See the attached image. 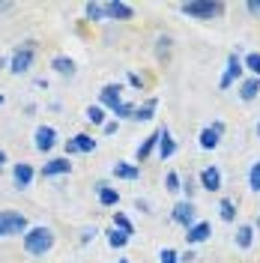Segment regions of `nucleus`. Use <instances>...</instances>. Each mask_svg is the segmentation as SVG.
<instances>
[{
  "label": "nucleus",
  "instance_id": "nucleus-1",
  "mask_svg": "<svg viewBox=\"0 0 260 263\" xmlns=\"http://www.w3.org/2000/svg\"><path fill=\"white\" fill-rule=\"evenodd\" d=\"M54 242H57V236H54V230L48 224H36V228H30L21 236V246H24V251L30 257H45L54 248Z\"/></svg>",
  "mask_w": 260,
  "mask_h": 263
},
{
  "label": "nucleus",
  "instance_id": "nucleus-2",
  "mask_svg": "<svg viewBox=\"0 0 260 263\" xmlns=\"http://www.w3.org/2000/svg\"><path fill=\"white\" fill-rule=\"evenodd\" d=\"M179 12L189 15V18H195V21H212V18L225 15L228 6H225L221 0H189V3L179 6Z\"/></svg>",
  "mask_w": 260,
  "mask_h": 263
},
{
  "label": "nucleus",
  "instance_id": "nucleus-3",
  "mask_svg": "<svg viewBox=\"0 0 260 263\" xmlns=\"http://www.w3.org/2000/svg\"><path fill=\"white\" fill-rule=\"evenodd\" d=\"M30 230V221L18 210H0V239L3 236H24Z\"/></svg>",
  "mask_w": 260,
  "mask_h": 263
},
{
  "label": "nucleus",
  "instance_id": "nucleus-4",
  "mask_svg": "<svg viewBox=\"0 0 260 263\" xmlns=\"http://www.w3.org/2000/svg\"><path fill=\"white\" fill-rule=\"evenodd\" d=\"M36 48H39L36 39H24V42L15 48L12 60H9V72H12V75H24V72L33 66V60H36Z\"/></svg>",
  "mask_w": 260,
  "mask_h": 263
},
{
  "label": "nucleus",
  "instance_id": "nucleus-5",
  "mask_svg": "<svg viewBox=\"0 0 260 263\" xmlns=\"http://www.w3.org/2000/svg\"><path fill=\"white\" fill-rule=\"evenodd\" d=\"M197 210H195V203L192 200H179L177 206L171 210V218H174V224H179V228H192V224H197Z\"/></svg>",
  "mask_w": 260,
  "mask_h": 263
},
{
  "label": "nucleus",
  "instance_id": "nucleus-6",
  "mask_svg": "<svg viewBox=\"0 0 260 263\" xmlns=\"http://www.w3.org/2000/svg\"><path fill=\"white\" fill-rule=\"evenodd\" d=\"M243 72H245L243 57H239V54H228V69H225V75H221L218 87H221V90H228L233 81H239V78H243Z\"/></svg>",
  "mask_w": 260,
  "mask_h": 263
},
{
  "label": "nucleus",
  "instance_id": "nucleus-7",
  "mask_svg": "<svg viewBox=\"0 0 260 263\" xmlns=\"http://www.w3.org/2000/svg\"><path fill=\"white\" fill-rule=\"evenodd\" d=\"M221 135H225V123H221V120H215L212 126H207V129L200 132L197 144H200V149H215L218 144H221Z\"/></svg>",
  "mask_w": 260,
  "mask_h": 263
},
{
  "label": "nucleus",
  "instance_id": "nucleus-8",
  "mask_svg": "<svg viewBox=\"0 0 260 263\" xmlns=\"http://www.w3.org/2000/svg\"><path fill=\"white\" fill-rule=\"evenodd\" d=\"M42 180H48V177H66V174H72V159H66V156H60V159H48V162L42 164Z\"/></svg>",
  "mask_w": 260,
  "mask_h": 263
},
{
  "label": "nucleus",
  "instance_id": "nucleus-9",
  "mask_svg": "<svg viewBox=\"0 0 260 263\" xmlns=\"http://www.w3.org/2000/svg\"><path fill=\"white\" fill-rule=\"evenodd\" d=\"M99 105L102 108H120L123 105V84H105L102 93H99Z\"/></svg>",
  "mask_w": 260,
  "mask_h": 263
},
{
  "label": "nucleus",
  "instance_id": "nucleus-10",
  "mask_svg": "<svg viewBox=\"0 0 260 263\" xmlns=\"http://www.w3.org/2000/svg\"><path fill=\"white\" fill-rule=\"evenodd\" d=\"M197 182H200V189H207V192H221V171H218L215 164H207V167L197 174Z\"/></svg>",
  "mask_w": 260,
  "mask_h": 263
},
{
  "label": "nucleus",
  "instance_id": "nucleus-11",
  "mask_svg": "<svg viewBox=\"0 0 260 263\" xmlns=\"http://www.w3.org/2000/svg\"><path fill=\"white\" fill-rule=\"evenodd\" d=\"M33 180H36V171H33V164H27V162L12 164V182H15V189H30Z\"/></svg>",
  "mask_w": 260,
  "mask_h": 263
},
{
  "label": "nucleus",
  "instance_id": "nucleus-12",
  "mask_svg": "<svg viewBox=\"0 0 260 263\" xmlns=\"http://www.w3.org/2000/svg\"><path fill=\"white\" fill-rule=\"evenodd\" d=\"M54 144H57V132H54V126H39L36 135H33V147L39 149V153H51Z\"/></svg>",
  "mask_w": 260,
  "mask_h": 263
},
{
  "label": "nucleus",
  "instance_id": "nucleus-13",
  "mask_svg": "<svg viewBox=\"0 0 260 263\" xmlns=\"http://www.w3.org/2000/svg\"><path fill=\"white\" fill-rule=\"evenodd\" d=\"M105 12H108V21H132L135 18V9L123 0H111L105 3Z\"/></svg>",
  "mask_w": 260,
  "mask_h": 263
},
{
  "label": "nucleus",
  "instance_id": "nucleus-14",
  "mask_svg": "<svg viewBox=\"0 0 260 263\" xmlns=\"http://www.w3.org/2000/svg\"><path fill=\"white\" fill-rule=\"evenodd\" d=\"M156 149H159V129L153 132V135H146L144 141H141V147L135 149V164H144Z\"/></svg>",
  "mask_w": 260,
  "mask_h": 263
},
{
  "label": "nucleus",
  "instance_id": "nucleus-15",
  "mask_svg": "<svg viewBox=\"0 0 260 263\" xmlns=\"http://www.w3.org/2000/svg\"><path fill=\"white\" fill-rule=\"evenodd\" d=\"M93 192H96V197H99V206H117V203H120V192L111 189L105 180H99Z\"/></svg>",
  "mask_w": 260,
  "mask_h": 263
},
{
  "label": "nucleus",
  "instance_id": "nucleus-16",
  "mask_svg": "<svg viewBox=\"0 0 260 263\" xmlns=\"http://www.w3.org/2000/svg\"><path fill=\"white\" fill-rule=\"evenodd\" d=\"M174 153H177V141L171 138V129H168V126H162V129H159V159H162V162H168Z\"/></svg>",
  "mask_w": 260,
  "mask_h": 263
},
{
  "label": "nucleus",
  "instance_id": "nucleus-17",
  "mask_svg": "<svg viewBox=\"0 0 260 263\" xmlns=\"http://www.w3.org/2000/svg\"><path fill=\"white\" fill-rule=\"evenodd\" d=\"M210 233H212V228L207 221H197V224H192V228L185 230V242H189V246H200V242L210 239Z\"/></svg>",
  "mask_w": 260,
  "mask_h": 263
},
{
  "label": "nucleus",
  "instance_id": "nucleus-18",
  "mask_svg": "<svg viewBox=\"0 0 260 263\" xmlns=\"http://www.w3.org/2000/svg\"><path fill=\"white\" fill-rule=\"evenodd\" d=\"M156 60L159 63H168L171 60V51H174V36H168V33H159L156 36Z\"/></svg>",
  "mask_w": 260,
  "mask_h": 263
},
{
  "label": "nucleus",
  "instance_id": "nucleus-19",
  "mask_svg": "<svg viewBox=\"0 0 260 263\" xmlns=\"http://www.w3.org/2000/svg\"><path fill=\"white\" fill-rule=\"evenodd\" d=\"M114 177H117V180H126V182L141 180V164H132V162H117V164H114Z\"/></svg>",
  "mask_w": 260,
  "mask_h": 263
},
{
  "label": "nucleus",
  "instance_id": "nucleus-20",
  "mask_svg": "<svg viewBox=\"0 0 260 263\" xmlns=\"http://www.w3.org/2000/svg\"><path fill=\"white\" fill-rule=\"evenodd\" d=\"M51 69H54L57 75H63V78H72V75H75V60L66 57V54H57V57L51 60Z\"/></svg>",
  "mask_w": 260,
  "mask_h": 263
},
{
  "label": "nucleus",
  "instance_id": "nucleus-21",
  "mask_svg": "<svg viewBox=\"0 0 260 263\" xmlns=\"http://www.w3.org/2000/svg\"><path fill=\"white\" fill-rule=\"evenodd\" d=\"M156 108H159V99H146V102H141V105L135 108V117H132V120L146 123V120H153V117H156Z\"/></svg>",
  "mask_w": 260,
  "mask_h": 263
},
{
  "label": "nucleus",
  "instance_id": "nucleus-22",
  "mask_svg": "<svg viewBox=\"0 0 260 263\" xmlns=\"http://www.w3.org/2000/svg\"><path fill=\"white\" fill-rule=\"evenodd\" d=\"M257 96H260V78H245L239 84V99L243 102H254Z\"/></svg>",
  "mask_w": 260,
  "mask_h": 263
},
{
  "label": "nucleus",
  "instance_id": "nucleus-23",
  "mask_svg": "<svg viewBox=\"0 0 260 263\" xmlns=\"http://www.w3.org/2000/svg\"><path fill=\"white\" fill-rule=\"evenodd\" d=\"M251 242H254V224H239L236 228V248H251Z\"/></svg>",
  "mask_w": 260,
  "mask_h": 263
},
{
  "label": "nucleus",
  "instance_id": "nucleus-24",
  "mask_svg": "<svg viewBox=\"0 0 260 263\" xmlns=\"http://www.w3.org/2000/svg\"><path fill=\"white\" fill-rule=\"evenodd\" d=\"M84 117H87V123L102 126V129H105V123H108V114H105V108H102V105H90V108L84 111Z\"/></svg>",
  "mask_w": 260,
  "mask_h": 263
},
{
  "label": "nucleus",
  "instance_id": "nucleus-25",
  "mask_svg": "<svg viewBox=\"0 0 260 263\" xmlns=\"http://www.w3.org/2000/svg\"><path fill=\"white\" fill-rule=\"evenodd\" d=\"M84 15H87V21H108L105 3H87L84 6Z\"/></svg>",
  "mask_w": 260,
  "mask_h": 263
},
{
  "label": "nucleus",
  "instance_id": "nucleus-26",
  "mask_svg": "<svg viewBox=\"0 0 260 263\" xmlns=\"http://www.w3.org/2000/svg\"><path fill=\"white\" fill-rule=\"evenodd\" d=\"M218 215H221V221H236V203L230 197H221L218 200Z\"/></svg>",
  "mask_w": 260,
  "mask_h": 263
},
{
  "label": "nucleus",
  "instance_id": "nucleus-27",
  "mask_svg": "<svg viewBox=\"0 0 260 263\" xmlns=\"http://www.w3.org/2000/svg\"><path fill=\"white\" fill-rule=\"evenodd\" d=\"M126 242H129V233H123V230H117V228H111L108 230V246L114 248H126Z\"/></svg>",
  "mask_w": 260,
  "mask_h": 263
},
{
  "label": "nucleus",
  "instance_id": "nucleus-28",
  "mask_svg": "<svg viewBox=\"0 0 260 263\" xmlns=\"http://www.w3.org/2000/svg\"><path fill=\"white\" fill-rule=\"evenodd\" d=\"M72 141L78 144V149H81V153H96V141H93V135H87V132H81V135H75Z\"/></svg>",
  "mask_w": 260,
  "mask_h": 263
},
{
  "label": "nucleus",
  "instance_id": "nucleus-29",
  "mask_svg": "<svg viewBox=\"0 0 260 263\" xmlns=\"http://www.w3.org/2000/svg\"><path fill=\"white\" fill-rule=\"evenodd\" d=\"M243 63H245V69L251 72V78H260V54H257V51L245 54V57H243Z\"/></svg>",
  "mask_w": 260,
  "mask_h": 263
},
{
  "label": "nucleus",
  "instance_id": "nucleus-30",
  "mask_svg": "<svg viewBox=\"0 0 260 263\" xmlns=\"http://www.w3.org/2000/svg\"><path fill=\"white\" fill-rule=\"evenodd\" d=\"M164 189H168V192H182V180H179L177 171H168V177H164Z\"/></svg>",
  "mask_w": 260,
  "mask_h": 263
},
{
  "label": "nucleus",
  "instance_id": "nucleus-31",
  "mask_svg": "<svg viewBox=\"0 0 260 263\" xmlns=\"http://www.w3.org/2000/svg\"><path fill=\"white\" fill-rule=\"evenodd\" d=\"M248 189L251 192H260V162H254L251 171H248Z\"/></svg>",
  "mask_w": 260,
  "mask_h": 263
},
{
  "label": "nucleus",
  "instance_id": "nucleus-32",
  "mask_svg": "<svg viewBox=\"0 0 260 263\" xmlns=\"http://www.w3.org/2000/svg\"><path fill=\"white\" fill-rule=\"evenodd\" d=\"M114 228H117V230H123V233H129V236L135 233V228H132V221H129V218H126L123 213H114Z\"/></svg>",
  "mask_w": 260,
  "mask_h": 263
},
{
  "label": "nucleus",
  "instance_id": "nucleus-33",
  "mask_svg": "<svg viewBox=\"0 0 260 263\" xmlns=\"http://www.w3.org/2000/svg\"><path fill=\"white\" fill-rule=\"evenodd\" d=\"M135 108H138V105H132V102H123V105H120V108H114V117L117 120H120V117H135Z\"/></svg>",
  "mask_w": 260,
  "mask_h": 263
},
{
  "label": "nucleus",
  "instance_id": "nucleus-34",
  "mask_svg": "<svg viewBox=\"0 0 260 263\" xmlns=\"http://www.w3.org/2000/svg\"><path fill=\"white\" fill-rule=\"evenodd\" d=\"M182 195H185V200H192V197L197 195V182L192 180V177H185V180H182Z\"/></svg>",
  "mask_w": 260,
  "mask_h": 263
},
{
  "label": "nucleus",
  "instance_id": "nucleus-35",
  "mask_svg": "<svg viewBox=\"0 0 260 263\" xmlns=\"http://www.w3.org/2000/svg\"><path fill=\"white\" fill-rule=\"evenodd\" d=\"M159 260L162 263H179V251H174V248H162Z\"/></svg>",
  "mask_w": 260,
  "mask_h": 263
},
{
  "label": "nucleus",
  "instance_id": "nucleus-36",
  "mask_svg": "<svg viewBox=\"0 0 260 263\" xmlns=\"http://www.w3.org/2000/svg\"><path fill=\"white\" fill-rule=\"evenodd\" d=\"M129 84L135 87V90H144V87H146V78H144V75H138V72H129Z\"/></svg>",
  "mask_w": 260,
  "mask_h": 263
},
{
  "label": "nucleus",
  "instance_id": "nucleus-37",
  "mask_svg": "<svg viewBox=\"0 0 260 263\" xmlns=\"http://www.w3.org/2000/svg\"><path fill=\"white\" fill-rule=\"evenodd\" d=\"M96 236H99L96 228H84L81 230V246H87V242H90V239H96Z\"/></svg>",
  "mask_w": 260,
  "mask_h": 263
},
{
  "label": "nucleus",
  "instance_id": "nucleus-38",
  "mask_svg": "<svg viewBox=\"0 0 260 263\" xmlns=\"http://www.w3.org/2000/svg\"><path fill=\"white\" fill-rule=\"evenodd\" d=\"M66 159H72V156H78V153H81V149H78V144H75V141H66Z\"/></svg>",
  "mask_w": 260,
  "mask_h": 263
},
{
  "label": "nucleus",
  "instance_id": "nucleus-39",
  "mask_svg": "<svg viewBox=\"0 0 260 263\" xmlns=\"http://www.w3.org/2000/svg\"><path fill=\"white\" fill-rule=\"evenodd\" d=\"M120 132V120H108L105 123V135H117Z\"/></svg>",
  "mask_w": 260,
  "mask_h": 263
},
{
  "label": "nucleus",
  "instance_id": "nucleus-40",
  "mask_svg": "<svg viewBox=\"0 0 260 263\" xmlns=\"http://www.w3.org/2000/svg\"><path fill=\"white\" fill-rule=\"evenodd\" d=\"M245 9H248V15H260V3H257V0H251V3H245Z\"/></svg>",
  "mask_w": 260,
  "mask_h": 263
},
{
  "label": "nucleus",
  "instance_id": "nucleus-41",
  "mask_svg": "<svg viewBox=\"0 0 260 263\" xmlns=\"http://www.w3.org/2000/svg\"><path fill=\"white\" fill-rule=\"evenodd\" d=\"M195 260V251H192V248H189V251H182V254H179V263H192Z\"/></svg>",
  "mask_w": 260,
  "mask_h": 263
},
{
  "label": "nucleus",
  "instance_id": "nucleus-42",
  "mask_svg": "<svg viewBox=\"0 0 260 263\" xmlns=\"http://www.w3.org/2000/svg\"><path fill=\"white\" fill-rule=\"evenodd\" d=\"M135 206H138V210H141V213H150V203H146V200H141V197H138V200H135Z\"/></svg>",
  "mask_w": 260,
  "mask_h": 263
},
{
  "label": "nucleus",
  "instance_id": "nucleus-43",
  "mask_svg": "<svg viewBox=\"0 0 260 263\" xmlns=\"http://www.w3.org/2000/svg\"><path fill=\"white\" fill-rule=\"evenodd\" d=\"M12 9V3H0V12H9Z\"/></svg>",
  "mask_w": 260,
  "mask_h": 263
},
{
  "label": "nucleus",
  "instance_id": "nucleus-44",
  "mask_svg": "<svg viewBox=\"0 0 260 263\" xmlns=\"http://www.w3.org/2000/svg\"><path fill=\"white\" fill-rule=\"evenodd\" d=\"M6 164V149H0V167Z\"/></svg>",
  "mask_w": 260,
  "mask_h": 263
},
{
  "label": "nucleus",
  "instance_id": "nucleus-45",
  "mask_svg": "<svg viewBox=\"0 0 260 263\" xmlns=\"http://www.w3.org/2000/svg\"><path fill=\"white\" fill-rule=\"evenodd\" d=\"M254 228H257V230H260V215H257V221H254Z\"/></svg>",
  "mask_w": 260,
  "mask_h": 263
},
{
  "label": "nucleus",
  "instance_id": "nucleus-46",
  "mask_svg": "<svg viewBox=\"0 0 260 263\" xmlns=\"http://www.w3.org/2000/svg\"><path fill=\"white\" fill-rule=\"evenodd\" d=\"M3 102H6V96H3V93H0V105H3Z\"/></svg>",
  "mask_w": 260,
  "mask_h": 263
},
{
  "label": "nucleus",
  "instance_id": "nucleus-47",
  "mask_svg": "<svg viewBox=\"0 0 260 263\" xmlns=\"http://www.w3.org/2000/svg\"><path fill=\"white\" fill-rule=\"evenodd\" d=\"M117 263H129V260H126V257H120V260H117Z\"/></svg>",
  "mask_w": 260,
  "mask_h": 263
},
{
  "label": "nucleus",
  "instance_id": "nucleus-48",
  "mask_svg": "<svg viewBox=\"0 0 260 263\" xmlns=\"http://www.w3.org/2000/svg\"><path fill=\"white\" fill-rule=\"evenodd\" d=\"M257 135H260V120H257Z\"/></svg>",
  "mask_w": 260,
  "mask_h": 263
},
{
  "label": "nucleus",
  "instance_id": "nucleus-49",
  "mask_svg": "<svg viewBox=\"0 0 260 263\" xmlns=\"http://www.w3.org/2000/svg\"><path fill=\"white\" fill-rule=\"evenodd\" d=\"M3 63H6V60H0V69H3Z\"/></svg>",
  "mask_w": 260,
  "mask_h": 263
}]
</instances>
